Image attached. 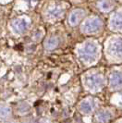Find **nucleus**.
Here are the masks:
<instances>
[{
    "label": "nucleus",
    "instance_id": "nucleus-3",
    "mask_svg": "<svg viewBox=\"0 0 122 123\" xmlns=\"http://www.w3.org/2000/svg\"><path fill=\"white\" fill-rule=\"evenodd\" d=\"M114 107H99L93 114V123H111L115 118Z\"/></svg>",
    "mask_w": 122,
    "mask_h": 123
},
{
    "label": "nucleus",
    "instance_id": "nucleus-17",
    "mask_svg": "<svg viewBox=\"0 0 122 123\" xmlns=\"http://www.w3.org/2000/svg\"><path fill=\"white\" fill-rule=\"evenodd\" d=\"M4 123H18L16 120H10V119H7V120H6Z\"/></svg>",
    "mask_w": 122,
    "mask_h": 123
},
{
    "label": "nucleus",
    "instance_id": "nucleus-15",
    "mask_svg": "<svg viewBox=\"0 0 122 123\" xmlns=\"http://www.w3.org/2000/svg\"><path fill=\"white\" fill-rule=\"evenodd\" d=\"M99 7L104 10V11H108L110 10V8L112 7V4L110 3V1L108 0H101L99 2Z\"/></svg>",
    "mask_w": 122,
    "mask_h": 123
},
{
    "label": "nucleus",
    "instance_id": "nucleus-4",
    "mask_svg": "<svg viewBox=\"0 0 122 123\" xmlns=\"http://www.w3.org/2000/svg\"><path fill=\"white\" fill-rule=\"evenodd\" d=\"M79 58L85 63L92 62L97 55V47L93 43H87L79 50Z\"/></svg>",
    "mask_w": 122,
    "mask_h": 123
},
{
    "label": "nucleus",
    "instance_id": "nucleus-7",
    "mask_svg": "<svg viewBox=\"0 0 122 123\" xmlns=\"http://www.w3.org/2000/svg\"><path fill=\"white\" fill-rule=\"evenodd\" d=\"M29 26H30V21L26 18H18L12 22L13 30L18 33H22L25 31H27Z\"/></svg>",
    "mask_w": 122,
    "mask_h": 123
},
{
    "label": "nucleus",
    "instance_id": "nucleus-6",
    "mask_svg": "<svg viewBox=\"0 0 122 123\" xmlns=\"http://www.w3.org/2000/svg\"><path fill=\"white\" fill-rule=\"evenodd\" d=\"M102 26V21L98 18H91L87 19L82 26V30L85 32H95L100 30Z\"/></svg>",
    "mask_w": 122,
    "mask_h": 123
},
{
    "label": "nucleus",
    "instance_id": "nucleus-16",
    "mask_svg": "<svg viewBox=\"0 0 122 123\" xmlns=\"http://www.w3.org/2000/svg\"><path fill=\"white\" fill-rule=\"evenodd\" d=\"M118 92L119 93L117 94V97L115 99V101H113V104H114V106L116 108H118V109L122 110V91Z\"/></svg>",
    "mask_w": 122,
    "mask_h": 123
},
{
    "label": "nucleus",
    "instance_id": "nucleus-11",
    "mask_svg": "<svg viewBox=\"0 0 122 123\" xmlns=\"http://www.w3.org/2000/svg\"><path fill=\"white\" fill-rule=\"evenodd\" d=\"M112 27L116 30H122V12L116 13L111 20Z\"/></svg>",
    "mask_w": 122,
    "mask_h": 123
},
{
    "label": "nucleus",
    "instance_id": "nucleus-18",
    "mask_svg": "<svg viewBox=\"0 0 122 123\" xmlns=\"http://www.w3.org/2000/svg\"><path fill=\"white\" fill-rule=\"evenodd\" d=\"M23 123H39V122L36 121V120H28V121H25Z\"/></svg>",
    "mask_w": 122,
    "mask_h": 123
},
{
    "label": "nucleus",
    "instance_id": "nucleus-12",
    "mask_svg": "<svg viewBox=\"0 0 122 123\" xmlns=\"http://www.w3.org/2000/svg\"><path fill=\"white\" fill-rule=\"evenodd\" d=\"M58 43H59L58 38H56V37H51V38H49L48 40L45 42L44 46H45V48L47 50H53L58 45Z\"/></svg>",
    "mask_w": 122,
    "mask_h": 123
},
{
    "label": "nucleus",
    "instance_id": "nucleus-20",
    "mask_svg": "<svg viewBox=\"0 0 122 123\" xmlns=\"http://www.w3.org/2000/svg\"><path fill=\"white\" fill-rule=\"evenodd\" d=\"M27 1H28V2H30V1H32V0H27Z\"/></svg>",
    "mask_w": 122,
    "mask_h": 123
},
{
    "label": "nucleus",
    "instance_id": "nucleus-9",
    "mask_svg": "<svg viewBox=\"0 0 122 123\" xmlns=\"http://www.w3.org/2000/svg\"><path fill=\"white\" fill-rule=\"evenodd\" d=\"M12 115V107L7 104L0 103V119L7 120Z\"/></svg>",
    "mask_w": 122,
    "mask_h": 123
},
{
    "label": "nucleus",
    "instance_id": "nucleus-19",
    "mask_svg": "<svg viewBox=\"0 0 122 123\" xmlns=\"http://www.w3.org/2000/svg\"><path fill=\"white\" fill-rule=\"evenodd\" d=\"M115 123H122V117H120V118H118L117 120H116Z\"/></svg>",
    "mask_w": 122,
    "mask_h": 123
},
{
    "label": "nucleus",
    "instance_id": "nucleus-13",
    "mask_svg": "<svg viewBox=\"0 0 122 123\" xmlns=\"http://www.w3.org/2000/svg\"><path fill=\"white\" fill-rule=\"evenodd\" d=\"M30 106L27 103L22 102V103H19L18 105H16V110L18 112L19 115H24L27 114L28 112H30Z\"/></svg>",
    "mask_w": 122,
    "mask_h": 123
},
{
    "label": "nucleus",
    "instance_id": "nucleus-2",
    "mask_svg": "<svg viewBox=\"0 0 122 123\" xmlns=\"http://www.w3.org/2000/svg\"><path fill=\"white\" fill-rule=\"evenodd\" d=\"M98 108H99V105L96 99L92 96H87L82 100H80L77 105V109L79 111V113L83 116L93 115Z\"/></svg>",
    "mask_w": 122,
    "mask_h": 123
},
{
    "label": "nucleus",
    "instance_id": "nucleus-1",
    "mask_svg": "<svg viewBox=\"0 0 122 123\" xmlns=\"http://www.w3.org/2000/svg\"><path fill=\"white\" fill-rule=\"evenodd\" d=\"M104 76L99 72H90L84 77V84L86 88L92 92L101 91L104 86Z\"/></svg>",
    "mask_w": 122,
    "mask_h": 123
},
{
    "label": "nucleus",
    "instance_id": "nucleus-8",
    "mask_svg": "<svg viewBox=\"0 0 122 123\" xmlns=\"http://www.w3.org/2000/svg\"><path fill=\"white\" fill-rule=\"evenodd\" d=\"M110 53L116 58L122 59V39L116 40L111 43Z\"/></svg>",
    "mask_w": 122,
    "mask_h": 123
},
{
    "label": "nucleus",
    "instance_id": "nucleus-10",
    "mask_svg": "<svg viewBox=\"0 0 122 123\" xmlns=\"http://www.w3.org/2000/svg\"><path fill=\"white\" fill-rule=\"evenodd\" d=\"M83 15H84V12L82 10H80V9L73 11L69 16V23H70V25L71 26H76L77 24H79V21L81 20V18H83Z\"/></svg>",
    "mask_w": 122,
    "mask_h": 123
},
{
    "label": "nucleus",
    "instance_id": "nucleus-14",
    "mask_svg": "<svg viewBox=\"0 0 122 123\" xmlns=\"http://www.w3.org/2000/svg\"><path fill=\"white\" fill-rule=\"evenodd\" d=\"M62 13H63V10L61 9V7L59 6H53L52 8H50L48 10V16L49 17H51V18H58V17H60L61 15H62Z\"/></svg>",
    "mask_w": 122,
    "mask_h": 123
},
{
    "label": "nucleus",
    "instance_id": "nucleus-5",
    "mask_svg": "<svg viewBox=\"0 0 122 123\" xmlns=\"http://www.w3.org/2000/svg\"><path fill=\"white\" fill-rule=\"evenodd\" d=\"M108 83L110 89L114 92L122 90V70L115 69L109 74Z\"/></svg>",
    "mask_w": 122,
    "mask_h": 123
}]
</instances>
